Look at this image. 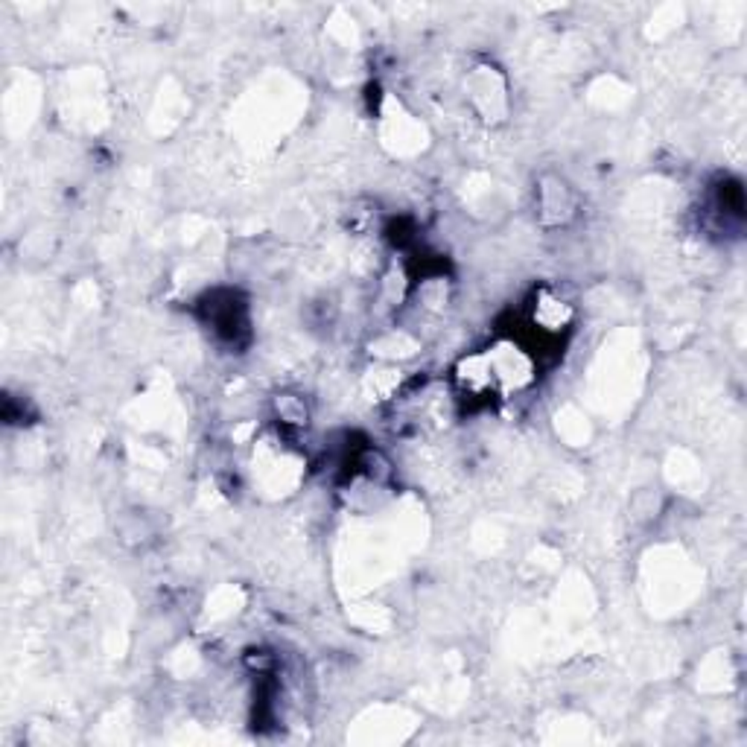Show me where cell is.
Segmentation results:
<instances>
[{
    "label": "cell",
    "instance_id": "1",
    "mask_svg": "<svg viewBox=\"0 0 747 747\" xmlns=\"http://www.w3.org/2000/svg\"><path fill=\"white\" fill-rule=\"evenodd\" d=\"M573 322V306L555 292H541L534 304V324L546 333H558Z\"/></svg>",
    "mask_w": 747,
    "mask_h": 747
},
{
    "label": "cell",
    "instance_id": "2",
    "mask_svg": "<svg viewBox=\"0 0 747 747\" xmlns=\"http://www.w3.org/2000/svg\"><path fill=\"white\" fill-rule=\"evenodd\" d=\"M278 417L283 424H292V426H306V417H310V412H306V406L301 398H292V394H281L278 398Z\"/></svg>",
    "mask_w": 747,
    "mask_h": 747
}]
</instances>
